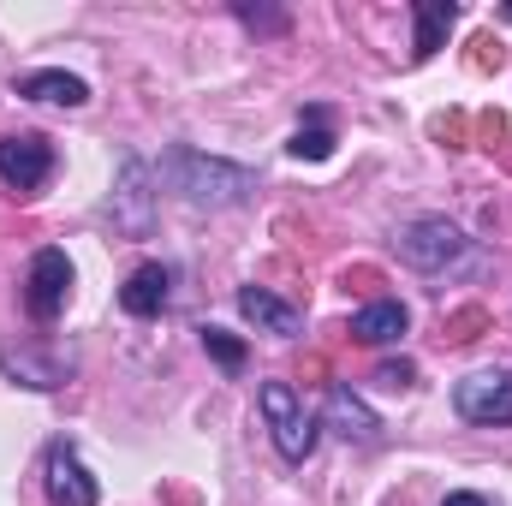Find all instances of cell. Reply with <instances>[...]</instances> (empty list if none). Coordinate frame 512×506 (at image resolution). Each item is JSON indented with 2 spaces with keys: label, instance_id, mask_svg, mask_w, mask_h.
I'll return each mask as SVG.
<instances>
[{
  "label": "cell",
  "instance_id": "cell-1",
  "mask_svg": "<svg viewBox=\"0 0 512 506\" xmlns=\"http://www.w3.org/2000/svg\"><path fill=\"white\" fill-rule=\"evenodd\" d=\"M161 173H167V185L191 209H239V203H251V191H256L251 167L221 161V155H203V149H185V143L161 155Z\"/></svg>",
  "mask_w": 512,
  "mask_h": 506
},
{
  "label": "cell",
  "instance_id": "cell-2",
  "mask_svg": "<svg viewBox=\"0 0 512 506\" xmlns=\"http://www.w3.org/2000/svg\"><path fill=\"white\" fill-rule=\"evenodd\" d=\"M256 405H262V423H268V435H274V453H280L286 465H304V459L316 453V441H322V423L310 417L304 393H298L292 381H262V387H256Z\"/></svg>",
  "mask_w": 512,
  "mask_h": 506
},
{
  "label": "cell",
  "instance_id": "cell-3",
  "mask_svg": "<svg viewBox=\"0 0 512 506\" xmlns=\"http://www.w3.org/2000/svg\"><path fill=\"white\" fill-rule=\"evenodd\" d=\"M465 251H471V239H465L447 215H423V221H411V227L399 233V256H405L411 268H423V274L453 268Z\"/></svg>",
  "mask_w": 512,
  "mask_h": 506
},
{
  "label": "cell",
  "instance_id": "cell-4",
  "mask_svg": "<svg viewBox=\"0 0 512 506\" xmlns=\"http://www.w3.org/2000/svg\"><path fill=\"white\" fill-rule=\"evenodd\" d=\"M48 179H54V143H48L42 131L0 137V185H6V191H18V197H36Z\"/></svg>",
  "mask_w": 512,
  "mask_h": 506
},
{
  "label": "cell",
  "instance_id": "cell-5",
  "mask_svg": "<svg viewBox=\"0 0 512 506\" xmlns=\"http://www.w3.org/2000/svg\"><path fill=\"white\" fill-rule=\"evenodd\" d=\"M453 411L477 429H507L512 423V370H477L453 387Z\"/></svg>",
  "mask_w": 512,
  "mask_h": 506
},
{
  "label": "cell",
  "instance_id": "cell-6",
  "mask_svg": "<svg viewBox=\"0 0 512 506\" xmlns=\"http://www.w3.org/2000/svg\"><path fill=\"white\" fill-rule=\"evenodd\" d=\"M66 298H72V256L60 251V245H48V251H36V262H30L24 304H30L36 322H54L66 310Z\"/></svg>",
  "mask_w": 512,
  "mask_h": 506
},
{
  "label": "cell",
  "instance_id": "cell-7",
  "mask_svg": "<svg viewBox=\"0 0 512 506\" xmlns=\"http://www.w3.org/2000/svg\"><path fill=\"white\" fill-rule=\"evenodd\" d=\"M42 489H48L54 506H96V477L84 471V459H78L72 441H54L42 453Z\"/></svg>",
  "mask_w": 512,
  "mask_h": 506
},
{
  "label": "cell",
  "instance_id": "cell-8",
  "mask_svg": "<svg viewBox=\"0 0 512 506\" xmlns=\"http://www.w3.org/2000/svg\"><path fill=\"white\" fill-rule=\"evenodd\" d=\"M114 221L131 239L149 233L155 221V191H149V161L143 155H120V179H114Z\"/></svg>",
  "mask_w": 512,
  "mask_h": 506
},
{
  "label": "cell",
  "instance_id": "cell-9",
  "mask_svg": "<svg viewBox=\"0 0 512 506\" xmlns=\"http://www.w3.org/2000/svg\"><path fill=\"white\" fill-rule=\"evenodd\" d=\"M328 429H334V435H346V441H358V447H376V441H382V417H376V411L346 387V381H334V387H328Z\"/></svg>",
  "mask_w": 512,
  "mask_h": 506
},
{
  "label": "cell",
  "instance_id": "cell-10",
  "mask_svg": "<svg viewBox=\"0 0 512 506\" xmlns=\"http://www.w3.org/2000/svg\"><path fill=\"white\" fill-rule=\"evenodd\" d=\"M239 316L256 322L262 334H280V340H292V334L304 328V316H298L286 298H274L268 286H239Z\"/></svg>",
  "mask_w": 512,
  "mask_h": 506
},
{
  "label": "cell",
  "instance_id": "cell-11",
  "mask_svg": "<svg viewBox=\"0 0 512 506\" xmlns=\"http://www.w3.org/2000/svg\"><path fill=\"white\" fill-rule=\"evenodd\" d=\"M167 292H173V274L161 262H143V268H131V280L120 286V304H126V316H161Z\"/></svg>",
  "mask_w": 512,
  "mask_h": 506
},
{
  "label": "cell",
  "instance_id": "cell-12",
  "mask_svg": "<svg viewBox=\"0 0 512 506\" xmlns=\"http://www.w3.org/2000/svg\"><path fill=\"white\" fill-rule=\"evenodd\" d=\"M18 96L24 102H54V108H84L90 84L72 78V72H30V78H18Z\"/></svg>",
  "mask_w": 512,
  "mask_h": 506
},
{
  "label": "cell",
  "instance_id": "cell-13",
  "mask_svg": "<svg viewBox=\"0 0 512 506\" xmlns=\"http://www.w3.org/2000/svg\"><path fill=\"white\" fill-rule=\"evenodd\" d=\"M405 304L399 298H376V304H364L358 316H352V340H364V346H387V340H399L405 334Z\"/></svg>",
  "mask_w": 512,
  "mask_h": 506
},
{
  "label": "cell",
  "instance_id": "cell-14",
  "mask_svg": "<svg viewBox=\"0 0 512 506\" xmlns=\"http://www.w3.org/2000/svg\"><path fill=\"white\" fill-rule=\"evenodd\" d=\"M411 12H417V42H411V54H417V60H429V54L447 42V30H453L459 6H447V0H417Z\"/></svg>",
  "mask_w": 512,
  "mask_h": 506
},
{
  "label": "cell",
  "instance_id": "cell-15",
  "mask_svg": "<svg viewBox=\"0 0 512 506\" xmlns=\"http://www.w3.org/2000/svg\"><path fill=\"white\" fill-rule=\"evenodd\" d=\"M0 370L6 376H18L24 387H66V364H42V358H30V352H0Z\"/></svg>",
  "mask_w": 512,
  "mask_h": 506
},
{
  "label": "cell",
  "instance_id": "cell-16",
  "mask_svg": "<svg viewBox=\"0 0 512 506\" xmlns=\"http://www.w3.org/2000/svg\"><path fill=\"white\" fill-rule=\"evenodd\" d=\"M298 161H328L334 155V131H328V114L322 108H310V126L292 131V143H286Z\"/></svg>",
  "mask_w": 512,
  "mask_h": 506
},
{
  "label": "cell",
  "instance_id": "cell-17",
  "mask_svg": "<svg viewBox=\"0 0 512 506\" xmlns=\"http://www.w3.org/2000/svg\"><path fill=\"white\" fill-rule=\"evenodd\" d=\"M197 334H203V352H209L227 376H239V370H245V358H251V352H245V340H239V334H227V328H215V322H209V328H197Z\"/></svg>",
  "mask_w": 512,
  "mask_h": 506
},
{
  "label": "cell",
  "instance_id": "cell-18",
  "mask_svg": "<svg viewBox=\"0 0 512 506\" xmlns=\"http://www.w3.org/2000/svg\"><path fill=\"white\" fill-rule=\"evenodd\" d=\"M411 376H417V370H411L405 358H399V364H382V370H376V381H382V387H393V393H399V387H411Z\"/></svg>",
  "mask_w": 512,
  "mask_h": 506
},
{
  "label": "cell",
  "instance_id": "cell-19",
  "mask_svg": "<svg viewBox=\"0 0 512 506\" xmlns=\"http://www.w3.org/2000/svg\"><path fill=\"white\" fill-rule=\"evenodd\" d=\"M441 506H489V501H483V495H471V489H459V495H447Z\"/></svg>",
  "mask_w": 512,
  "mask_h": 506
},
{
  "label": "cell",
  "instance_id": "cell-20",
  "mask_svg": "<svg viewBox=\"0 0 512 506\" xmlns=\"http://www.w3.org/2000/svg\"><path fill=\"white\" fill-rule=\"evenodd\" d=\"M507 18H512V6H507Z\"/></svg>",
  "mask_w": 512,
  "mask_h": 506
}]
</instances>
